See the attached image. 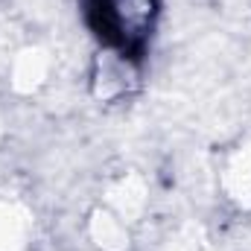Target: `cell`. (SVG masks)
<instances>
[{
    "label": "cell",
    "mask_w": 251,
    "mask_h": 251,
    "mask_svg": "<svg viewBox=\"0 0 251 251\" xmlns=\"http://www.w3.org/2000/svg\"><path fill=\"white\" fill-rule=\"evenodd\" d=\"M79 9L100 50L140 62L155 32L161 0H79Z\"/></svg>",
    "instance_id": "obj_1"
}]
</instances>
